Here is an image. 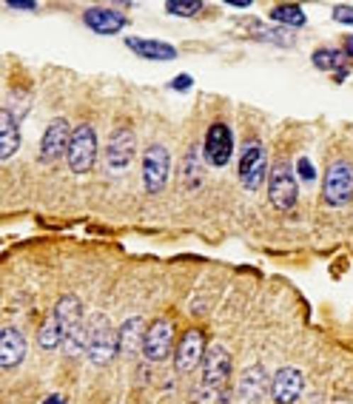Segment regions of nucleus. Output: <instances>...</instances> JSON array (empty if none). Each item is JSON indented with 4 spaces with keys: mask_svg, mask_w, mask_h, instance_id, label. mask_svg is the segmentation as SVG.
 <instances>
[{
    "mask_svg": "<svg viewBox=\"0 0 353 404\" xmlns=\"http://www.w3.org/2000/svg\"><path fill=\"white\" fill-rule=\"evenodd\" d=\"M66 159H69V168L74 174H86L94 168V162H97V131H94V125L83 123V125L72 128V137L66 145Z\"/></svg>",
    "mask_w": 353,
    "mask_h": 404,
    "instance_id": "nucleus-1",
    "label": "nucleus"
},
{
    "mask_svg": "<svg viewBox=\"0 0 353 404\" xmlns=\"http://www.w3.org/2000/svg\"><path fill=\"white\" fill-rule=\"evenodd\" d=\"M86 356L94 364H106V361H111L117 356V330L100 313L91 316V322L86 327Z\"/></svg>",
    "mask_w": 353,
    "mask_h": 404,
    "instance_id": "nucleus-2",
    "label": "nucleus"
},
{
    "mask_svg": "<svg viewBox=\"0 0 353 404\" xmlns=\"http://www.w3.org/2000/svg\"><path fill=\"white\" fill-rule=\"evenodd\" d=\"M353 196V165L347 159H336L330 162V168L325 171V182H322V199L330 208H342L347 206Z\"/></svg>",
    "mask_w": 353,
    "mask_h": 404,
    "instance_id": "nucleus-3",
    "label": "nucleus"
},
{
    "mask_svg": "<svg viewBox=\"0 0 353 404\" xmlns=\"http://www.w3.org/2000/svg\"><path fill=\"white\" fill-rule=\"evenodd\" d=\"M268 196H271V206L279 211H291L296 206L299 191H296V179L288 162H276L274 171L268 174Z\"/></svg>",
    "mask_w": 353,
    "mask_h": 404,
    "instance_id": "nucleus-4",
    "label": "nucleus"
},
{
    "mask_svg": "<svg viewBox=\"0 0 353 404\" xmlns=\"http://www.w3.org/2000/svg\"><path fill=\"white\" fill-rule=\"evenodd\" d=\"M171 174V154L165 145H151L142 154V182L148 193H159Z\"/></svg>",
    "mask_w": 353,
    "mask_h": 404,
    "instance_id": "nucleus-5",
    "label": "nucleus"
},
{
    "mask_svg": "<svg viewBox=\"0 0 353 404\" xmlns=\"http://www.w3.org/2000/svg\"><path fill=\"white\" fill-rule=\"evenodd\" d=\"M134 151H137V137L131 128H117L111 137H108V145H106V171L108 174H120L131 165L134 159Z\"/></svg>",
    "mask_w": 353,
    "mask_h": 404,
    "instance_id": "nucleus-6",
    "label": "nucleus"
},
{
    "mask_svg": "<svg viewBox=\"0 0 353 404\" xmlns=\"http://www.w3.org/2000/svg\"><path fill=\"white\" fill-rule=\"evenodd\" d=\"M268 179V157L265 148L259 142H248L242 157H240V182L248 191L262 188V182Z\"/></svg>",
    "mask_w": 353,
    "mask_h": 404,
    "instance_id": "nucleus-7",
    "label": "nucleus"
},
{
    "mask_svg": "<svg viewBox=\"0 0 353 404\" xmlns=\"http://www.w3.org/2000/svg\"><path fill=\"white\" fill-rule=\"evenodd\" d=\"M203 361H206L203 390H206V395H211V393H217V390L225 384V378H228V373H231V353L225 350V344L214 342V344L206 350Z\"/></svg>",
    "mask_w": 353,
    "mask_h": 404,
    "instance_id": "nucleus-8",
    "label": "nucleus"
},
{
    "mask_svg": "<svg viewBox=\"0 0 353 404\" xmlns=\"http://www.w3.org/2000/svg\"><path fill=\"white\" fill-rule=\"evenodd\" d=\"M203 157L214 165V168H223L231 162L234 157V134L225 123H214L206 134V142H203Z\"/></svg>",
    "mask_w": 353,
    "mask_h": 404,
    "instance_id": "nucleus-9",
    "label": "nucleus"
},
{
    "mask_svg": "<svg viewBox=\"0 0 353 404\" xmlns=\"http://www.w3.org/2000/svg\"><path fill=\"white\" fill-rule=\"evenodd\" d=\"M174 344V327L168 319H154L142 336V353L148 361H165Z\"/></svg>",
    "mask_w": 353,
    "mask_h": 404,
    "instance_id": "nucleus-10",
    "label": "nucleus"
},
{
    "mask_svg": "<svg viewBox=\"0 0 353 404\" xmlns=\"http://www.w3.org/2000/svg\"><path fill=\"white\" fill-rule=\"evenodd\" d=\"M203 356H206V336H203V330H197V327L186 330L180 344H176V353H174L176 373H194L200 367Z\"/></svg>",
    "mask_w": 353,
    "mask_h": 404,
    "instance_id": "nucleus-11",
    "label": "nucleus"
},
{
    "mask_svg": "<svg viewBox=\"0 0 353 404\" xmlns=\"http://www.w3.org/2000/svg\"><path fill=\"white\" fill-rule=\"evenodd\" d=\"M69 128L72 125L63 117L49 123V128L40 137V162H55V159H60L66 154V145H69V137H72Z\"/></svg>",
    "mask_w": 353,
    "mask_h": 404,
    "instance_id": "nucleus-12",
    "label": "nucleus"
},
{
    "mask_svg": "<svg viewBox=\"0 0 353 404\" xmlns=\"http://www.w3.org/2000/svg\"><path fill=\"white\" fill-rule=\"evenodd\" d=\"M271 395L276 404H293L302 395V373L296 367H279L271 378Z\"/></svg>",
    "mask_w": 353,
    "mask_h": 404,
    "instance_id": "nucleus-13",
    "label": "nucleus"
},
{
    "mask_svg": "<svg viewBox=\"0 0 353 404\" xmlns=\"http://www.w3.org/2000/svg\"><path fill=\"white\" fill-rule=\"evenodd\" d=\"M26 359V336L18 327L0 330V367H18Z\"/></svg>",
    "mask_w": 353,
    "mask_h": 404,
    "instance_id": "nucleus-14",
    "label": "nucleus"
},
{
    "mask_svg": "<svg viewBox=\"0 0 353 404\" xmlns=\"http://www.w3.org/2000/svg\"><path fill=\"white\" fill-rule=\"evenodd\" d=\"M83 23L91 29V32H97V35H117L120 29H125V15L123 12H117V9H103V6H94V9H89L86 15H83Z\"/></svg>",
    "mask_w": 353,
    "mask_h": 404,
    "instance_id": "nucleus-15",
    "label": "nucleus"
},
{
    "mask_svg": "<svg viewBox=\"0 0 353 404\" xmlns=\"http://www.w3.org/2000/svg\"><path fill=\"white\" fill-rule=\"evenodd\" d=\"M142 336H145V325L140 316L125 319L117 327V353L120 356H137V350H142Z\"/></svg>",
    "mask_w": 353,
    "mask_h": 404,
    "instance_id": "nucleus-16",
    "label": "nucleus"
},
{
    "mask_svg": "<svg viewBox=\"0 0 353 404\" xmlns=\"http://www.w3.org/2000/svg\"><path fill=\"white\" fill-rule=\"evenodd\" d=\"M125 46L131 52H137V57L142 60H174L176 57V49L171 43H162V40H151V38H125Z\"/></svg>",
    "mask_w": 353,
    "mask_h": 404,
    "instance_id": "nucleus-17",
    "label": "nucleus"
},
{
    "mask_svg": "<svg viewBox=\"0 0 353 404\" xmlns=\"http://www.w3.org/2000/svg\"><path fill=\"white\" fill-rule=\"evenodd\" d=\"M52 319L57 322V327H60V333H63V339H66L77 325H83V305H80V299H77V296H63V299L57 302Z\"/></svg>",
    "mask_w": 353,
    "mask_h": 404,
    "instance_id": "nucleus-18",
    "label": "nucleus"
},
{
    "mask_svg": "<svg viewBox=\"0 0 353 404\" xmlns=\"http://www.w3.org/2000/svg\"><path fill=\"white\" fill-rule=\"evenodd\" d=\"M268 387H271V381H268V376H265V367H262V364H254V367L245 370V376H242V381H240V395H242V401H248V404H259Z\"/></svg>",
    "mask_w": 353,
    "mask_h": 404,
    "instance_id": "nucleus-19",
    "label": "nucleus"
},
{
    "mask_svg": "<svg viewBox=\"0 0 353 404\" xmlns=\"http://www.w3.org/2000/svg\"><path fill=\"white\" fill-rule=\"evenodd\" d=\"M18 148H21V128H18V120L12 117V111L0 108V159L15 157Z\"/></svg>",
    "mask_w": 353,
    "mask_h": 404,
    "instance_id": "nucleus-20",
    "label": "nucleus"
},
{
    "mask_svg": "<svg viewBox=\"0 0 353 404\" xmlns=\"http://www.w3.org/2000/svg\"><path fill=\"white\" fill-rule=\"evenodd\" d=\"M271 21L296 29V26H305L308 18H305V9L296 6V4H276V6L271 9Z\"/></svg>",
    "mask_w": 353,
    "mask_h": 404,
    "instance_id": "nucleus-21",
    "label": "nucleus"
},
{
    "mask_svg": "<svg viewBox=\"0 0 353 404\" xmlns=\"http://www.w3.org/2000/svg\"><path fill=\"white\" fill-rule=\"evenodd\" d=\"M342 63H344V55L339 49H316L313 52V66L319 72H339V69H344Z\"/></svg>",
    "mask_w": 353,
    "mask_h": 404,
    "instance_id": "nucleus-22",
    "label": "nucleus"
},
{
    "mask_svg": "<svg viewBox=\"0 0 353 404\" xmlns=\"http://www.w3.org/2000/svg\"><path fill=\"white\" fill-rule=\"evenodd\" d=\"M38 344H40L43 350H57V347L63 344V333H60V327H57L55 319H46V325H43L40 333H38Z\"/></svg>",
    "mask_w": 353,
    "mask_h": 404,
    "instance_id": "nucleus-23",
    "label": "nucleus"
},
{
    "mask_svg": "<svg viewBox=\"0 0 353 404\" xmlns=\"http://www.w3.org/2000/svg\"><path fill=\"white\" fill-rule=\"evenodd\" d=\"M165 12L176 15V18H194L197 12H203V4H200V0H168Z\"/></svg>",
    "mask_w": 353,
    "mask_h": 404,
    "instance_id": "nucleus-24",
    "label": "nucleus"
},
{
    "mask_svg": "<svg viewBox=\"0 0 353 404\" xmlns=\"http://www.w3.org/2000/svg\"><path fill=\"white\" fill-rule=\"evenodd\" d=\"M63 344H66L69 356H80V353H86V325H77V327L63 339Z\"/></svg>",
    "mask_w": 353,
    "mask_h": 404,
    "instance_id": "nucleus-25",
    "label": "nucleus"
},
{
    "mask_svg": "<svg viewBox=\"0 0 353 404\" xmlns=\"http://www.w3.org/2000/svg\"><path fill=\"white\" fill-rule=\"evenodd\" d=\"M333 21L353 26V6H333Z\"/></svg>",
    "mask_w": 353,
    "mask_h": 404,
    "instance_id": "nucleus-26",
    "label": "nucleus"
},
{
    "mask_svg": "<svg viewBox=\"0 0 353 404\" xmlns=\"http://www.w3.org/2000/svg\"><path fill=\"white\" fill-rule=\"evenodd\" d=\"M296 171H299V176H302L305 182H310V179L316 176V171H313V165H310V159H308V157H302V159L296 162Z\"/></svg>",
    "mask_w": 353,
    "mask_h": 404,
    "instance_id": "nucleus-27",
    "label": "nucleus"
},
{
    "mask_svg": "<svg viewBox=\"0 0 353 404\" xmlns=\"http://www.w3.org/2000/svg\"><path fill=\"white\" fill-rule=\"evenodd\" d=\"M191 86H194L191 74H180V77H174V80H171V89H174V91H189Z\"/></svg>",
    "mask_w": 353,
    "mask_h": 404,
    "instance_id": "nucleus-28",
    "label": "nucleus"
},
{
    "mask_svg": "<svg viewBox=\"0 0 353 404\" xmlns=\"http://www.w3.org/2000/svg\"><path fill=\"white\" fill-rule=\"evenodd\" d=\"M9 9H26V12H35L38 4H35V0H9Z\"/></svg>",
    "mask_w": 353,
    "mask_h": 404,
    "instance_id": "nucleus-29",
    "label": "nucleus"
},
{
    "mask_svg": "<svg viewBox=\"0 0 353 404\" xmlns=\"http://www.w3.org/2000/svg\"><path fill=\"white\" fill-rule=\"evenodd\" d=\"M344 57H353V35H347L344 38V52H342Z\"/></svg>",
    "mask_w": 353,
    "mask_h": 404,
    "instance_id": "nucleus-30",
    "label": "nucleus"
},
{
    "mask_svg": "<svg viewBox=\"0 0 353 404\" xmlns=\"http://www.w3.org/2000/svg\"><path fill=\"white\" fill-rule=\"evenodd\" d=\"M43 404H66V401H63V398H60V395H49V398H46V401H43Z\"/></svg>",
    "mask_w": 353,
    "mask_h": 404,
    "instance_id": "nucleus-31",
    "label": "nucleus"
}]
</instances>
